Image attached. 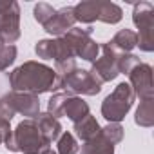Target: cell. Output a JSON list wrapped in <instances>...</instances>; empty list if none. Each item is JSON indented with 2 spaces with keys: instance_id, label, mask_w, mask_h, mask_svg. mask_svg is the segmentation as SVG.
<instances>
[{
  "instance_id": "cell-1",
  "label": "cell",
  "mask_w": 154,
  "mask_h": 154,
  "mask_svg": "<svg viewBox=\"0 0 154 154\" xmlns=\"http://www.w3.org/2000/svg\"><path fill=\"white\" fill-rule=\"evenodd\" d=\"M9 84L15 93H29L38 96L56 91V72L45 63L29 60L9 72Z\"/></svg>"
},
{
  "instance_id": "cell-2",
  "label": "cell",
  "mask_w": 154,
  "mask_h": 154,
  "mask_svg": "<svg viewBox=\"0 0 154 154\" xmlns=\"http://www.w3.org/2000/svg\"><path fill=\"white\" fill-rule=\"evenodd\" d=\"M134 100H136V96H134L132 87L127 82H122L102 102V116L109 123H120L127 116V112L132 109Z\"/></svg>"
},
{
  "instance_id": "cell-3",
  "label": "cell",
  "mask_w": 154,
  "mask_h": 154,
  "mask_svg": "<svg viewBox=\"0 0 154 154\" xmlns=\"http://www.w3.org/2000/svg\"><path fill=\"white\" fill-rule=\"evenodd\" d=\"M102 82L91 71L85 69H72L65 76H56V91L65 89L67 94H85V96H96L102 91Z\"/></svg>"
},
{
  "instance_id": "cell-4",
  "label": "cell",
  "mask_w": 154,
  "mask_h": 154,
  "mask_svg": "<svg viewBox=\"0 0 154 154\" xmlns=\"http://www.w3.org/2000/svg\"><path fill=\"white\" fill-rule=\"evenodd\" d=\"M132 22L138 27V47L145 53L154 51V6L150 2H138L132 9Z\"/></svg>"
},
{
  "instance_id": "cell-5",
  "label": "cell",
  "mask_w": 154,
  "mask_h": 154,
  "mask_svg": "<svg viewBox=\"0 0 154 154\" xmlns=\"http://www.w3.org/2000/svg\"><path fill=\"white\" fill-rule=\"evenodd\" d=\"M13 138L17 143V150L22 154H40L49 143L42 138L35 120H22L13 131Z\"/></svg>"
},
{
  "instance_id": "cell-6",
  "label": "cell",
  "mask_w": 154,
  "mask_h": 154,
  "mask_svg": "<svg viewBox=\"0 0 154 154\" xmlns=\"http://www.w3.org/2000/svg\"><path fill=\"white\" fill-rule=\"evenodd\" d=\"M0 36L6 44L20 38V6L15 0H0Z\"/></svg>"
},
{
  "instance_id": "cell-7",
  "label": "cell",
  "mask_w": 154,
  "mask_h": 154,
  "mask_svg": "<svg viewBox=\"0 0 154 154\" xmlns=\"http://www.w3.org/2000/svg\"><path fill=\"white\" fill-rule=\"evenodd\" d=\"M100 51H102V56L93 62L91 72L96 76L102 84L112 82L116 76L120 74L118 72V58H120V53H116L107 42L100 45Z\"/></svg>"
},
{
  "instance_id": "cell-8",
  "label": "cell",
  "mask_w": 154,
  "mask_h": 154,
  "mask_svg": "<svg viewBox=\"0 0 154 154\" xmlns=\"http://www.w3.org/2000/svg\"><path fill=\"white\" fill-rule=\"evenodd\" d=\"M129 85L134 91V96L140 100L154 98V84H152V67L149 63H138L129 71Z\"/></svg>"
},
{
  "instance_id": "cell-9",
  "label": "cell",
  "mask_w": 154,
  "mask_h": 154,
  "mask_svg": "<svg viewBox=\"0 0 154 154\" xmlns=\"http://www.w3.org/2000/svg\"><path fill=\"white\" fill-rule=\"evenodd\" d=\"M76 18H74V11L71 6H65L62 9H56L54 15L44 24V31H47L53 36H63L71 27H74Z\"/></svg>"
},
{
  "instance_id": "cell-10",
  "label": "cell",
  "mask_w": 154,
  "mask_h": 154,
  "mask_svg": "<svg viewBox=\"0 0 154 154\" xmlns=\"http://www.w3.org/2000/svg\"><path fill=\"white\" fill-rule=\"evenodd\" d=\"M6 96H8V100H9L13 111H15L17 114L26 116V120H33V118L40 112V100H38V96H35V94L11 91V93H8Z\"/></svg>"
},
{
  "instance_id": "cell-11",
  "label": "cell",
  "mask_w": 154,
  "mask_h": 154,
  "mask_svg": "<svg viewBox=\"0 0 154 154\" xmlns=\"http://www.w3.org/2000/svg\"><path fill=\"white\" fill-rule=\"evenodd\" d=\"M33 120H35L38 131H40L42 138H44L49 145H51L54 140L60 138V134H62V123H60L56 118H53L49 112H38Z\"/></svg>"
},
{
  "instance_id": "cell-12",
  "label": "cell",
  "mask_w": 154,
  "mask_h": 154,
  "mask_svg": "<svg viewBox=\"0 0 154 154\" xmlns=\"http://www.w3.org/2000/svg\"><path fill=\"white\" fill-rule=\"evenodd\" d=\"M76 22L82 24H93L100 17V0H85L72 8Z\"/></svg>"
},
{
  "instance_id": "cell-13",
  "label": "cell",
  "mask_w": 154,
  "mask_h": 154,
  "mask_svg": "<svg viewBox=\"0 0 154 154\" xmlns=\"http://www.w3.org/2000/svg\"><path fill=\"white\" fill-rule=\"evenodd\" d=\"M107 44H109L116 53L125 54V53H131V51L136 47L138 36H136V33H134L132 29H120V31L112 36V40L107 42Z\"/></svg>"
},
{
  "instance_id": "cell-14",
  "label": "cell",
  "mask_w": 154,
  "mask_h": 154,
  "mask_svg": "<svg viewBox=\"0 0 154 154\" xmlns=\"http://www.w3.org/2000/svg\"><path fill=\"white\" fill-rule=\"evenodd\" d=\"M100 131H102V127H100L98 120L93 114H87L84 120L74 123V132H76V136H78L84 143L93 140V138H96L100 134Z\"/></svg>"
},
{
  "instance_id": "cell-15",
  "label": "cell",
  "mask_w": 154,
  "mask_h": 154,
  "mask_svg": "<svg viewBox=\"0 0 154 154\" xmlns=\"http://www.w3.org/2000/svg\"><path fill=\"white\" fill-rule=\"evenodd\" d=\"M89 112V105L87 102H84L80 96H69V100L65 102V107H63V116H67L72 123L84 120Z\"/></svg>"
},
{
  "instance_id": "cell-16",
  "label": "cell",
  "mask_w": 154,
  "mask_h": 154,
  "mask_svg": "<svg viewBox=\"0 0 154 154\" xmlns=\"http://www.w3.org/2000/svg\"><path fill=\"white\" fill-rule=\"evenodd\" d=\"M134 122H136V125L145 127V129H149V127L154 125V98L140 102V105L136 109Z\"/></svg>"
},
{
  "instance_id": "cell-17",
  "label": "cell",
  "mask_w": 154,
  "mask_h": 154,
  "mask_svg": "<svg viewBox=\"0 0 154 154\" xmlns=\"http://www.w3.org/2000/svg\"><path fill=\"white\" fill-rule=\"evenodd\" d=\"M80 154H114V145L111 141H107L102 134H98L96 138H93L82 145Z\"/></svg>"
},
{
  "instance_id": "cell-18",
  "label": "cell",
  "mask_w": 154,
  "mask_h": 154,
  "mask_svg": "<svg viewBox=\"0 0 154 154\" xmlns=\"http://www.w3.org/2000/svg\"><path fill=\"white\" fill-rule=\"evenodd\" d=\"M123 18V11L118 4L114 2H107V0H100V17L98 20L103 24H118Z\"/></svg>"
},
{
  "instance_id": "cell-19",
  "label": "cell",
  "mask_w": 154,
  "mask_h": 154,
  "mask_svg": "<svg viewBox=\"0 0 154 154\" xmlns=\"http://www.w3.org/2000/svg\"><path fill=\"white\" fill-rule=\"evenodd\" d=\"M98 54H100V44L94 42L91 36L84 38L78 44V47H76V56L85 60V62H94L98 58Z\"/></svg>"
},
{
  "instance_id": "cell-20",
  "label": "cell",
  "mask_w": 154,
  "mask_h": 154,
  "mask_svg": "<svg viewBox=\"0 0 154 154\" xmlns=\"http://www.w3.org/2000/svg\"><path fill=\"white\" fill-rule=\"evenodd\" d=\"M69 96L71 94H67V93H56V94H53L49 98V102H47V112L53 118H56V120L60 116H63V107H65V102L69 100Z\"/></svg>"
},
{
  "instance_id": "cell-21",
  "label": "cell",
  "mask_w": 154,
  "mask_h": 154,
  "mask_svg": "<svg viewBox=\"0 0 154 154\" xmlns=\"http://www.w3.org/2000/svg\"><path fill=\"white\" fill-rule=\"evenodd\" d=\"M78 152V141H76V138L65 131L60 134L58 138V152L56 154H76Z\"/></svg>"
},
{
  "instance_id": "cell-22",
  "label": "cell",
  "mask_w": 154,
  "mask_h": 154,
  "mask_svg": "<svg viewBox=\"0 0 154 154\" xmlns=\"http://www.w3.org/2000/svg\"><path fill=\"white\" fill-rule=\"evenodd\" d=\"M35 53L42 60H54V38L38 40L35 45Z\"/></svg>"
},
{
  "instance_id": "cell-23",
  "label": "cell",
  "mask_w": 154,
  "mask_h": 154,
  "mask_svg": "<svg viewBox=\"0 0 154 154\" xmlns=\"http://www.w3.org/2000/svg\"><path fill=\"white\" fill-rule=\"evenodd\" d=\"M100 134H102L107 141H111L112 145H116V143H120V141L123 140V127H122L120 123H107L105 127H102Z\"/></svg>"
},
{
  "instance_id": "cell-24",
  "label": "cell",
  "mask_w": 154,
  "mask_h": 154,
  "mask_svg": "<svg viewBox=\"0 0 154 154\" xmlns=\"http://www.w3.org/2000/svg\"><path fill=\"white\" fill-rule=\"evenodd\" d=\"M138 63H141L140 56L132 54V53H125V54H120L118 58V72L120 74H129V71L132 67H136Z\"/></svg>"
},
{
  "instance_id": "cell-25",
  "label": "cell",
  "mask_w": 154,
  "mask_h": 154,
  "mask_svg": "<svg viewBox=\"0 0 154 154\" xmlns=\"http://www.w3.org/2000/svg\"><path fill=\"white\" fill-rule=\"evenodd\" d=\"M17 54H18L17 47L13 44H6L4 49L0 51V71H6L9 65H13L17 60Z\"/></svg>"
},
{
  "instance_id": "cell-26",
  "label": "cell",
  "mask_w": 154,
  "mask_h": 154,
  "mask_svg": "<svg viewBox=\"0 0 154 154\" xmlns=\"http://www.w3.org/2000/svg\"><path fill=\"white\" fill-rule=\"evenodd\" d=\"M54 8L53 6H49V4H45V2H40V4H36L35 6V9H33V17H35V20L38 22V24H45L53 15H54Z\"/></svg>"
},
{
  "instance_id": "cell-27",
  "label": "cell",
  "mask_w": 154,
  "mask_h": 154,
  "mask_svg": "<svg viewBox=\"0 0 154 154\" xmlns=\"http://www.w3.org/2000/svg\"><path fill=\"white\" fill-rule=\"evenodd\" d=\"M11 122H8V120H4V118H0V145L4 143V140L11 134Z\"/></svg>"
},
{
  "instance_id": "cell-28",
  "label": "cell",
  "mask_w": 154,
  "mask_h": 154,
  "mask_svg": "<svg viewBox=\"0 0 154 154\" xmlns=\"http://www.w3.org/2000/svg\"><path fill=\"white\" fill-rule=\"evenodd\" d=\"M40 154H56V150H53L51 147H47V149H44V150H42Z\"/></svg>"
},
{
  "instance_id": "cell-29",
  "label": "cell",
  "mask_w": 154,
  "mask_h": 154,
  "mask_svg": "<svg viewBox=\"0 0 154 154\" xmlns=\"http://www.w3.org/2000/svg\"><path fill=\"white\" fill-rule=\"evenodd\" d=\"M4 45H6V42L2 40V36H0V51H2V49H4Z\"/></svg>"
}]
</instances>
